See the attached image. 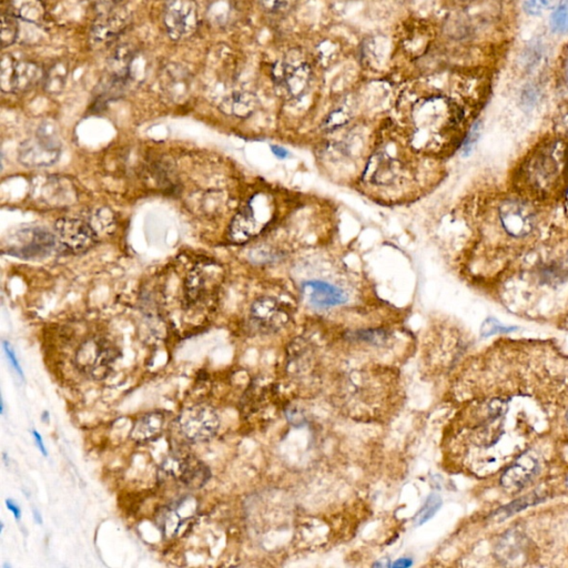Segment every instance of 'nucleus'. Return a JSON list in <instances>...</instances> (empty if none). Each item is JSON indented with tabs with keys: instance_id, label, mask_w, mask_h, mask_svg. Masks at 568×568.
Instances as JSON below:
<instances>
[{
	"instance_id": "3",
	"label": "nucleus",
	"mask_w": 568,
	"mask_h": 568,
	"mask_svg": "<svg viewBox=\"0 0 568 568\" xmlns=\"http://www.w3.org/2000/svg\"><path fill=\"white\" fill-rule=\"evenodd\" d=\"M56 246V236L47 229H21L11 234L7 244H4V252L21 259H43L53 252Z\"/></svg>"
},
{
	"instance_id": "30",
	"label": "nucleus",
	"mask_w": 568,
	"mask_h": 568,
	"mask_svg": "<svg viewBox=\"0 0 568 568\" xmlns=\"http://www.w3.org/2000/svg\"><path fill=\"white\" fill-rule=\"evenodd\" d=\"M479 131H481V124H476L473 126L472 130L469 131V136L465 139L464 145L462 147V153L466 157L472 151L473 147L476 143L477 139L479 137Z\"/></svg>"
},
{
	"instance_id": "33",
	"label": "nucleus",
	"mask_w": 568,
	"mask_h": 568,
	"mask_svg": "<svg viewBox=\"0 0 568 568\" xmlns=\"http://www.w3.org/2000/svg\"><path fill=\"white\" fill-rule=\"evenodd\" d=\"M97 1L104 7V11H108L112 8L120 7L124 0H97Z\"/></svg>"
},
{
	"instance_id": "9",
	"label": "nucleus",
	"mask_w": 568,
	"mask_h": 568,
	"mask_svg": "<svg viewBox=\"0 0 568 568\" xmlns=\"http://www.w3.org/2000/svg\"><path fill=\"white\" fill-rule=\"evenodd\" d=\"M129 23V11L122 6L102 11L92 25L90 33L92 43L97 47L106 46L117 38Z\"/></svg>"
},
{
	"instance_id": "32",
	"label": "nucleus",
	"mask_w": 568,
	"mask_h": 568,
	"mask_svg": "<svg viewBox=\"0 0 568 568\" xmlns=\"http://www.w3.org/2000/svg\"><path fill=\"white\" fill-rule=\"evenodd\" d=\"M262 7L268 11H275L283 5L284 0H260Z\"/></svg>"
},
{
	"instance_id": "7",
	"label": "nucleus",
	"mask_w": 568,
	"mask_h": 568,
	"mask_svg": "<svg viewBox=\"0 0 568 568\" xmlns=\"http://www.w3.org/2000/svg\"><path fill=\"white\" fill-rule=\"evenodd\" d=\"M55 231L61 246L72 253H84L98 244V234L92 224L80 219H59Z\"/></svg>"
},
{
	"instance_id": "36",
	"label": "nucleus",
	"mask_w": 568,
	"mask_h": 568,
	"mask_svg": "<svg viewBox=\"0 0 568 568\" xmlns=\"http://www.w3.org/2000/svg\"><path fill=\"white\" fill-rule=\"evenodd\" d=\"M33 437H35L36 443L38 445L39 449H40L41 453H43L45 457H47V449L45 447V444L43 442V437H40V434L38 433L37 431H33Z\"/></svg>"
},
{
	"instance_id": "28",
	"label": "nucleus",
	"mask_w": 568,
	"mask_h": 568,
	"mask_svg": "<svg viewBox=\"0 0 568 568\" xmlns=\"http://www.w3.org/2000/svg\"><path fill=\"white\" fill-rule=\"evenodd\" d=\"M556 0H528L524 11L530 16H538L555 6Z\"/></svg>"
},
{
	"instance_id": "6",
	"label": "nucleus",
	"mask_w": 568,
	"mask_h": 568,
	"mask_svg": "<svg viewBox=\"0 0 568 568\" xmlns=\"http://www.w3.org/2000/svg\"><path fill=\"white\" fill-rule=\"evenodd\" d=\"M165 25L173 40L191 37L199 27L198 6L195 0H170L165 6Z\"/></svg>"
},
{
	"instance_id": "27",
	"label": "nucleus",
	"mask_w": 568,
	"mask_h": 568,
	"mask_svg": "<svg viewBox=\"0 0 568 568\" xmlns=\"http://www.w3.org/2000/svg\"><path fill=\"white\" fill-rule=\"evenodd\" d=\"M516 330L515 327H506L503 325L500 321L493 317H488L485 320L484 323L481 327V335L484 337H491V335L501 334V333H510Z\"/></svg>"
},
{
	"instance_id": "22",
	"label": "nucleus",
	"mask_w": 568,
	"mask_h": 568,
	"mask_svg": "<svg viewBox=\"0 0 568 568\" xmlns=\"http://www.w3.org/2000/svg\"><path fill=\"white\" fill-rule=\"evenodd\" d=\"M69 66L64 61H58L49 68L43 77V89L49 94H59L66 86Z\"/></svg>"
},
{
	"instance_id": "2",
	"label": "nucleus",
	"mask_w": 568,
	"mask_h": 568,
	"mask_svg": "<svg viewBox=\"0 0 568 568\" xmlns=\"http://www.w3.org/2000/svg\"><path fill=\"white\" fill-rule=\"evenodd\" d=\"M120 356L121 352L114 343L104 337H92L77 351L76 366L94 380H104L109 376Z\"/></svg>"
},
{
	"instance_id": "1",
	"label": "nucleus",
	"mask_w": 568,
	"mask_h": 568,
	"mask_svg": "<svg viewBox=\"0 0 568 568\" xmlns=\"http://www.w3.org/2000/svg\"><path fill=\"white\" fill-rule=\"evenodd\" d=\"M61 145L58 129L53 122H43L33 138L18 148V161L33 169L51 167L60 158Z\"/></svg>"
},
{
	"instance_id": "34",
	"label": "nucleus",
	"mask_w": 568,
	"mask_h": 568,
	"mask_svg": "<svg viewBox=\"0 0 568 568\" xmlns=\"http://www.w3.org/2000/svg\"><path fill=\"white\" fill-rule=\"evenodd\" d=\"M6 504H7V508L9 510L13 512V516H15L16 520H21V508H18V505L15 504V502L11 500L6 501Z\"/></svg>"
},
{
	"instance_id": "23",
	"label": "nucleus",
	"mask_w": 568,
	"mask_h": 568,
	"mask_svg": "<svg viewBox=\"0 0 568 568\" xmlns=\"http://www.w3.org/2000/svg\"><path fill=\"white\" fill-rule=\"evenodd\" d=\"M550 29L556 33H568V0H561L550 15Z\"/></svg>"
},
{
	"instance_id": "4",
	"label": "nucleus",
	"mask_w": 568,
	"mask_h": 568,
	"mask_svg": "<svg viewBox=\"0 0 568 568\" xmlns=\"http://www.w3.org/2000/svg\"><path fill=\"white\" fill-rule=\"evenodd\" d=\"M178 425L185 439L191 442H204L218 433L220 419L212 406L197 404L183 410L178 419Z\"/></svg>"
},
{
	"instance_id": "12",
	"label": "nucleus",
	"mask_w": 568,
	"mask_h": 568,
	"mask_svg": "<svg viewBox=\"0 0 568 568\" xmlns=\"http://www.w3.org/2000/svg\"><path fill=\"white\" fill-rule=\"evenodd\" d=\"M503 226L510 236L520 238L528 236L534 228L532 210L524 203L508 201L500 211Z\"/></svg>"
},
{
	"instance_id": "24",
	"label": "nucleus",
	"mask_w": 568,
	"mask_h": 568,
	"mask_svg": "<svg viewBox=\"0 0 568 568\" xmlns=\"http://www.w3.org/2000/svg\"><path fill=\"white\" fill-rule=\"evenodd\" d=\"M92 228L94 229L97 234H108L114 226V213L108 208L97 209L90 218V222Z\"/></svg>"
},
{
	"instance_id": "31",
	"label": "nucleus",
	"mask_w": 568,
	"mask_h": 568,
	"mask_svg": "<svg viewBox=\"0 0 568 568\" xmlns=\"http://www.w3.org/2000/svg\"><path fill=\"white\" fill-rule=\"evenodd\" d=\"M4 350H5L6 354H7L8 360L9 362L11 363V366L15 368V370L17 371L18 374L23 378V368H21L19 366V362H18L17 358H16L15 352H13V349H11V344L9 343L6 342L4 341Z\"/></svg>"
},
{
	"instance_id": "10",
	"label": "nucleus",
	"mask_w": 568,
	"mask_h": 568,
	"mask_svg": "<svg viewBox=\"0 0 568 568\" xmlns=\"http://www.w3.org/2000/svg\"><path fill=\"white\" fill-rule=\"evenodd\" d=\"M274 78L287 89L288 94L293 98L305 92L311 77V68L305 61L290 59L279 62L274 67Z\"/></svg>"
},
{
	"instance_id": "38",
	"label": "nucleus",
	"mask_w": 568,
	"mask_h": 568,
	"mask_svg": "<svg viewBox=\"0 0 568 568\" xmlns=\"http://www.w3.org/2000/svg\"><path fill=\"white\" fill-rule=\"evenodd\" d=\"M567 421H568V414H567Z\"/></svg>"
},
{
	"instance_id": "8",
	"label": "nucleus",
	"mask_w": 568,
	"mask_h": 568,
	"mask_svg": "<svg viewBox=\"0 0 568 568\" xmlns=\"http://www.w3.org/2000/svg\"><path fill=\"white\" fill-rule=\"evenodd\" d=\"M161 472L165 477H175L192 490L204 486L211 476L209 467L192 455L171 457L163 463Z\"/></svg>"
},
{
	"instance_id": "26",
	"label": "nucleus",
	"mask_w": 568,
	"mask_h": 568,
	"mask_svg": "<svg viewBox=\"0 0 568 568\" xmlns=\"http://www.w3.org/2000/svg\"><path fill=\"white\" fill-rule=\"evenodd\" d=\"M17 17L11 13H3L1 16V45L4 48L11 46L18 37Z\"/></svg>"
},
{
	"instance_id": "14",
	"label": "nucleus",
	"mask_w": 568,
	"mask_h": 568,
	"mask_svg": "<svg viewBox=\"0 0 568 568\" xmlns=\"http://www.w3.org/2000/svg\"><path fill=\"white\" fill-rule=\"evenodd\" d=\"M190 72L179 64L165 65L160 71V86L171 98H182L189 92L191 84Z\"/></svg>"
},
{
	"instance_id": "18",
	"label": "nucleus",
	"mask_w": 568,
	"mask_h": 568,
	"mask_svg": "<svg viewBox=\"0 0 568 568\" xmlns=\"http://www.w3.org/2000/svg\"><path fill=\"white\" fill-rule=\"evenodd\" d=\"M165 427V415L161 412H151L141 416L130 432V437L136 443L145 444L159 437Z\"/></svg>"
},
{
	"instance_id": "25",
	"label": "nucleus",
	"mask_w": 568,
	"mask_h": 568,
	"mask_svg": "<svg viewBox=\"0 0 568 568\" xmlns=\"http://www.w3.org/2000/svg\"><path fill=\"white\" fill-rule=\"evenodd\" d=\"M441 505L442 498L439 497V495L435 494V493L430 495L426 502L424 503L423 506H422L421 510L417 512V514L415 515V518H414L415 525H423L427 520H431L434 515L439 512V508H441Z\"/></svg>"
},
{
	"instance_id": "29",
	"label": "nucleus",
	"mask_w": 568,
	"mask_h": 568,
	"mask_svg": "<svg viewBox=\"0 0 568 568\" xmlns=\"http://www.w3.org/2000/svg\"><path fill=\"white\" fill-rule=\"evenodd\" d=\"M349 120H350V114L348 112L342 109H337L330 114V116L325 119L323 126H324L325 129L334 130L346 124Z\"/></svg>"
},
{
	"instance_id": "5",
	"label": "nucleus",
	"mask_w": 568,
	"mask_h": 568,
	"mask_svg": "<svg viewBox=\"0 0 568 568\" xmlns=\"http://www.w3.org/2000/svg\"><path fill=\"white\" fill-rule=\"evenodd\" d=\"M45 72L33 61H16L11 56L1 60V88L6 92L21 94L31 90L43 80Z\"/></svg>"
},
{
	"instance_id": "37",
	"label": "nucleus",
	"mask_w": 568,
	"mask_h": 568,
	"mask_svg": "<svg viewBox=\"0 0 568 568\" xmlns=\"http://www.w3.org/2000/svg\"><path fill=\"white\" fill-rule=\"evenodd\" d=\"M412 565H413V562H412L411 558H400L392 565V567L406 568Z\"/></svg>"
},
{
	"instance_id": "21",
	"label": "nucleus",
	"mask_w": 568,
	"mask_h": 568,
	"mask_svg": "<svg viewBox=\"0 0 568 568\" xmlns=\"http://www.w3.org/2000/svg\"><path fill=\"white\" fill-rule=\"evenodd\" d=\"M9 13L28 23H39L45 18V7L40 0H11Z\"/></svg>"
},
{
	"instance_id": "11",
	"label": "nucleus",
	"mask_w": 568,
	"mask_h": 568,
	"mask_svg": "<svg viewBox=\"0 0 568 568\" xmlns=\"http://www.w3.org/2000/svg\"><path fill=\"white\" fill-rule=\"evenodd\" d=\"M251 319L263 332H275L289 321V313L273 297H260L252 305Z\"/></svg>"
},
{
	"instance_id": "13",
	"label": "nucleus",
	"mask_w": 568,
	"mask_h": 568,
	"mask_svg": "<svg viewBox=\"0 0 568 568\" xmlns=\"http://www.w3.org/2000/svg\"><path fill=\"white\" fill-rule=\"evenodd\" d=\"M302 291L310 305L317 309L344 305L349 299L348 295L340 288L320 280L305 282L302 285Z\"/></svg>"
},
{
	"instance_id": "20",
	"label": "nucleus",
	"mask_w": 568,
	"mask_h": 568,
	"mask_svg": "<svg viewBox=\"0 0 568 568\" xmlns=\"http://www.w3.org/2000/svg\"><path fill=\"white\" fill-rule=\"evenodd\" d=\"M209 295L207 288L206 275L199 269L189 272L185 279V305L189 307L199 305L206 301Z\"/></svg>"
},
{
	"instance_id": "15",
	"label": "nucleus",
	"mask_w": 568,
	"mask_h": 568,
	"mask_svg": "<svg viewBox=\"0 0 568 568\" xmlns=\"http://www.w3.org/2000/svg\"><path fill=\"white\" fill-rule=\"evenodd\" d=\"M537 469V462L530 455L520 457L513 466L503 474L501 479L503 487L510 492H515L522 488L530 482Z\"/></svg>"
},
{
	"instance_id": "16",
	"label": "nucleus",
	"mask_w": 568,
	"mask_h": 568,
	"mask_svg": "<svg viewBox=\"0 0 568 568\" xmlns=\"http://www.w3.org/2000/svg\"><path fill=\"white\" fill-rule=\"evenodd\" d=\"M33 192L43 199V202L53 207L65 206L67 203H72L75 190L70 183L64 179L51 178L45 180V183L38 185Z\"/></svg>"
},
{
	"instance_id": "17",
	"label": "nucleus",
	"mask_w": 568,
	"mask_h": 568,
	"mask_svg": "<svg viewBox=\"0 0 568 568\" xmlns=\"http://www.w3.org/2000/svg\"><path fill=\"white\" fill-rule=\"evenodd\" d=\"M260 228L261 226L259 220L256 218L253 207L252 204H248L242 209L231 222V240L236 244H244L256 236L259 232Z\"/></svg>"
},
{
	"instance_id": "35",
	"label": "nucleus",
	"mask_w": 568,
	"mask_h": 568,
	"mask_svg": "<svg viewBox=\"0 0 568 568\" xmlns=\"http://www.w3.org/2000/svg\"><path fill=\"white\" fill-rule=\"evenodd\" d=\"M271 150L273 155L277 158H280V159H285L289 155V151L287 149H284L283 147H279V146H272Z\"/></svg>"
},
{
	"instance_id": "19",
	"label": "nucleus",
	"mask_w": 568,
	"mask_h": 568,
	"mask_svg": "<svg viewBox=\"0 0 568 568\" xmlns=\"http://www.w3.org/2000/svg\"><path fill=\"white\" fill-rule=\"evenodd\" d=\"M258 108V98L251 92H234L220 104L221 111L236 118H248Z\"/></svg>"
}]
</instances>
